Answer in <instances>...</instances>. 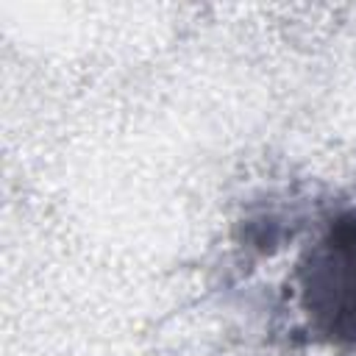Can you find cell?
Wrapping results in <instances>:
<instances>
[{
	"instance_id": "obj_1",
	"label": "cell",
	"mask_w": 356,
	"mask_h": 356,
	"mask_svg": "<svg viewBox=\"0 0 356 356\" xmlns=\"http://www.w3.org/2000/svg\"><path fill=\"white\" fill-rule=\"evenodd\" d=\"M300 298L317 334L356 342V211L337 217L306 253Z\"/></svg>"
}]
</instances>
